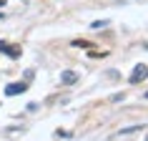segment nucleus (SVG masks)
Listing matches in <instances>:
<instances>
[{"instance_id":"1","label":"nucleus","mask_w":148,"mask_h":141,"mask_svg":"<svg viewBox=\"0 0 148 141\" xmlns=\"http://www.w3.org/2000/svg\"><path fill=\"white\" fill-rule=\"evenodd\" d=\"M0 53H5L8 58L15 61V58H20L23 50H20V46H10V43H5V40H0Z\"/></svg>"},{"instance_id":"2","label":"nucleus","mask_w":148,"mask_h":141,"mask_svg":"<svg viewBox=\"0 0 148 141\" xmlns=\"http://www.w3.org/2000/svg\"><path fill=\"white\" fill-rule=\"evenodd\" d=\"M143 78H148V66L146 63H138L133 68V73H131V83H140Z\"/></svg>"},{"instance_id":"3","label":"nucleus","mask_w":148,"mask_h":141,"mask_svg":"<svg viewBox=\"0 0 148 141\" xmlns=\"http://www.w3.org/2000/svg\"><path fill=\"white\" fill-rule=\"evenodd\" d=\"M25 93V83H8L5 86V96H20Z\"/></svg>"},{"instance_id":"4","label":"nucleus","mask_w":148,"mask_h":141,"mask_svg":"<svg viewBox=\"0 0 148 141\" xmlns=\"http://www.w3.org/2000/svg\"><path fill=\"white\" fill-rule=\"evenodd\" d=\"M78 73H75V70H65V73H63L60 76V81H63V86H73V83H78Z\"/></svg>"},{"instance_id":"5","label":"nucleus","mask_w":148,"mask_h":141,"mask_svg":"<svg viewBox=\"0 0 148 141\" xmlns=\"http://www.w3.org/2000/svg\"><path fill=\"white\" fill-rule=\"evenodd\" d=\"M140 129H143V126L136 124V126H128V129H121L118 133H121V136H125V133H136V131H140Z\"/></svg>"},{"instance_id":"6","label":"nucleus","mask_w":148,"mask_h":141,"mask_svg":"<svg viewBox=\"0 0 148 141\" xmlns=\"http://www.w3.org/2000/svg\"><path fill=\"white\" fill-rule=\"evenodd\" d=\"M88 50H90V53H88L90 58H106V55H108L106 50H98V48H88Z\"/></svg>"},{"instance_id":"7","label":"nucleus","mask_w":148,"mask_h":141,"mask_svg":"<svg viewBox=\"0 0 148 141\" xmlns=\"http://www.w3.org/2000/svg\"><path fill=\"white\" fill-rule=\"evenodd\" d=\"M73 46H75V48H90V43H88V40H73Z\"/></svg>"},{"instance_id":"8","label":"nucleus","mask_w":148,"mask_h":141,"mask_svg":"<svg viewBox=\"0 0 148 141\" xmlns=\"http://www.w3.org/2000/svg\"><path fill=\"white\" fill-rule=\"evenodd\" d=\"M106 25H108V20H106V18H103V20H95V23L90 25V28H106Z\"/></svg>"},{"instance_id":"9","label":"nucleus","mask_w":148,"mask_h":141,"mask_svg":"<svg viewBox=\"0 0 148 141\" xmlns=\"http://www.w3.org/2000/svg\"><path fill=\"white\" fill-rule=\"evenodd\" d=\"M55 136H58V139H70V133L63 131V129H58V131H55Z\"/></svg>"},{"instance_id":"10","label":"nucleus","mask_w":148,"mask_h":141,"mask_svg":"<svg viewBox=\"0 0 148 141\" xmlns=\"http://www.w3.org/2000/svg\"><path fill=\"white\" fill-rule=\"evenodd\" d=\"M0 8H5V0H0Z\"/></svg>"},{"instance_id":"11","label":"nucleus","mask_w":148,"mask_h":141,"mask_svg":"<svg viewBox=\"0 0 148 141\" xmlns=\"http://www.w3.org/2000/svg\"><path fill=\"white\" fill-rule=\"evenodd\" d=\"M3 18H5V13H0V20H3Z\"/></svg>"},{"instance_id":"12","label":"nucleus","mask_w":148,"mask_h":141,"mask_svg":"<svg viewBox=\"0 0 148 141\" xmlns=\"http://www.w3.org/2000/svg\"><path fill=\"white\" fill-rule=\"evenodd\" d=\"M146 98H148V93H146Z\"/></svg>"}]
</instances>
